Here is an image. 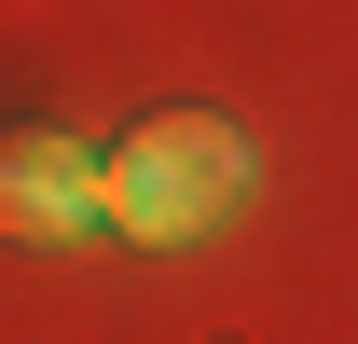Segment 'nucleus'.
<instances>
[{
	"mask_svg": "<svg viewBox=\"0 0 358 344\" xmlns=\"http://www.w3.org/2000/svg\"><path fill=\"white\" fill-rule=\"evenodd\" d=\"M96 193H110V234L193 248V234H221L234 193H248V138H234L221 110H152V124L96 166Z\"/></svg>",
	"mask_w": 358,
	"mask_h": 344,
	"instance_id": "obj_1",
	"label": "nucleus"
},
{
	"mask_svg": "<svg viewBox=\"0 0 358 344\" xmlns=\"http://www.w3.org/2000/svg\"><path fill=\"white\" fill-rule=\"evenodd\" d=\"M0 234H14V248L110 234V193H96V152H83V138H55V124L0 138Z\"/></svg>",
	"mask_w": 358,
	"mask_h": 344,
	"instance_id": "obj_2",
	"label": "nucleus"
}]
</instances>
